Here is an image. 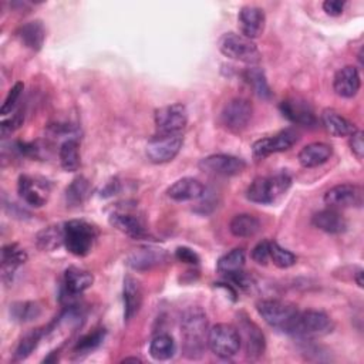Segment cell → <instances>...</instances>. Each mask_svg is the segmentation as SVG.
Instances as JSON below:
<instances>
[{"label": "cell", "instance_id": "cell-16", "mask_svg": "<svg viewBox=\"0 0 364 364\" xmlns=\"http://www.w3.org/2000/svg\"><path fill=\"white\" fill-rule=\"evenodd\" d=\"M166 260L165 250L154 246L134 249L127 256V264L134 270H148Z\"/></svg>", "mask_w": 364, "mask_h": 364}, {"label": "cell", "instance_id": "cell-46", "mask_svg": "<svg viewBox=\"0 0 364 364\" xmlns=\"http://www.w3.org/2000/svg\"><path fill=\"white\" fill-rule=\"evenodd\" d=\"M344 6H346V1H341V0H326L323 3V10L328 14V16H340L344 10Z\"/></svg>", "mask_w": 364, "mask_h": 364}, {"label": "cell", "instance_id": "cell-31", "mask_svg": "<svg viewBox=\"0 0 364 364\" xmlns=\"http://www.w3.org/2000/svg\"><path fill=\"white\" fill-rule=\"evenodd\" d=\"M58 158L61 168L67 172H74L80 168V145L74 138L65 139L58 149Z\"/></svg>", "mask_w": 364, "mask_h": 364}, {"label": "cell", "instance_id": "cell-21", "mask_svg": "<svg viewBox=\"0 0 364 364\" xmlns=\"http://www.w3.org/2000/svg\"><path fill=\"white\" fill-rule=\"evenodd\" d=\"M27 260V253L17 243H9L1 249V277L4 283L11 282L14 272Z\"/></svg>", "mask_w": 364, "mask_h": 364}, {"label": "cell", "instance_id": "cell-15", "mask_svg": "<svg viewBox=\"0 0 364 364\" xmlns=\"http://www.w3.org/2000/svg\"><path fill=\"white\" fill-rule=\"evenodd\" d=\"M242 36L253 40L262 36L266 24L263 9L257 6H243L237 16Z\"/></svg>", "mask_w": 364, "mask_h": 364}, {"label": "cell", "instance_id": "cell-42", "mask_svg": "<svg viewBox=\"0 0 364 364\" xmlns=\"http://www.w3.org/2000/svg\"><path fill=\"white\" fill-rule=\"evenodd\" d=\"M253 262L257 264H266L270 259V242L269 240H260L250 253Z\"/></svg>", "mask_w": 364, "mask_h": 364}, {"label": "cell", "instance_id": "cell-4", "mask_svg": "<svg viewBox=\"0 0 364 364\" xmlns=\"http://www.w3.org/2000/svg\"><path fill=\"white\" fill-rule=\"evenodd\" d=\"M257 313L260 317L273 328H277L283 333L290 334L291 328L294 326L296 317L299 314V310L294 304L276 300V299H267L260 300L256 304Z\"/></svg>", "mask_w": 364, "mask_h": 364}, {"label": "cell", "instance_id": "cell-19", "mask_svg": "<svg viewBox=\"0 0 364 364\" xmlns=\"http://www.w3.org/2000/svg\"><path fill=\"white\" fill-rule=\"evenodd\" d=\"M168 196L172 200L176 202H185V200H193L199 199L205 193V186L195 178H181L176 182H173L168 191Z\"/></svg>", "mask_w": 364, "mask_h": 364}, {"label": "cell", "instance_id": "cell-2", "mask_svg": "<svg viewBox=\"0 0 364 364\" xmlns=\"http://www.w3.org/2000/svg\"><path fill=\"white\" fill-rule=\"evenodd\" d=\"M98 237V230L82 219H73L64 223V246L74 256H87Z\"/></svg>", "mask_w": 364, "mask_h": 364}, {"label": "cell", "instance_id": "cell-32", "mask_svg": "<svg viewBox=\"0 0 364 364\" xmlns=\"http://www.w3.org/2000/svg\"><path fill=\"white\" fill-rule=\"evenodd\" d=\"M176 350L175 341L169 334H158L149 344V354L154 360L162 361L173 357Z\"/></svg>", "mask_w": 364, "mask_h": 364}, {"label": "cell", "instance_id": "cell-30", "mask_svg": "<svg viewBox=\"0 0 364 364\" xmlns=\"http://www.w3.org/2000/svg\"><path fill=\"white\" fill-rule=\"evenodd\" d=\"M229 230L236 237H252L260 230V220L250 213H240L232 218Z\"/></svg>", "mask_w": 364, "mask_h": 364}, {"label": "cell", "instance_id": "cell-23", "mask_svg": "<svg viewBox=\"0 0 364 364\" xmlns=\"http://www.w3.org/2000/svg\"><path fill=\"white\" fill-rule=\"evenodd\" d=\"M122 300H124V317L125 320H131L139 311L142 304L141 284L132 276H125L124 279Z\"/></svg>", "mask_w": 364, "mask_h": 364}, {"label": "cell", "instance_id": "cell-7", "mask_svg": "<svg viewBox=\"0 0 364 364\" xmlns=\"http://www.w3.org/2000/svg\"><path fill=\"white\" fill-rule=\"evenodd\" d=\"M208 347L220 358L233 357L240 348V336L235 326L218 323L209 328Z\"/></svg>", "mask_w": 364, "mask_h": 364}, {"label": "cell", "instance_id": "cell-29", "mask_svg": "<svg viewBox=\"0 0 364 364\" xmlns=\"http://www.w3.org/2000/svg\"><path fill=\"white\" fill-rule=\"evenodd\" d=\"M64 245V225H50L36 235V246L43 252H53Z\"/></svg>", "mask_w": 364, "mask_h": 364}, {"label": "cell", "instance_id": "cell-10", "mask_svg": "<svg viewBox=\"0 0 364 364\" xmlns=\"http://www.w3.org/2000/svg\"><path fill=\"white\" fill-rule=\"evenodd\" d=\"M297 141H299V132L293 128H286L279 131L273 136L257 139L252 146V152L256 159H263L272 154L287 151Z\"/></svg>", "mask_w": 364, "mask_h": 364}, {"label": "cell", "instance_id": "cell-34", "mask_svg": "<svg viewBox=\"0 0 364 364\" xmlns=\"http://www.w3.org/2000/svg\"><path fill=\"white\" fill-rule=\"evenodd\" d=\"M44 334V330L43 328H33L30 331H27L21 340L18 341L17 347H16V351H14V361H23L26 360L34 350L36 347L38 346L41 337Z\"/></svg>", "mask_w": 364, "mask_h": 364}, {"label": "cell", "instance_id": "cell-3", "mask_svg": "<svg viewBox=\"0 0 364 364\" xmlns=\"http://www.w3.org/2000/svg\"><path fill=\"white\" fill-rule=\"evenodd\" d=\"M291 185V178L286 172L273 176H257L249 185L246 198L253 203L267 205L282 196Z\"/></svg>", "mask_w": 364, "mask_h": 364}, {"label": "cell", "instance_id": "cell-47", "mask_svg": "<svg viewBox=\"0 0 364 364\" xmlns=\"http://www.w3.org/2000/svg\"><path fill=\"white\" fill-rule=\"evenodd\" d=\"M355 282H357V284H358V287H363V270L361 269H358V272L355 273Z\"/></svg>", "mask_w": 364, "mask_h": 364}, {"label": "cell", "instance_id": "cell-14", "mask_svg": "<svg viewBox=\"0 0 364 364\" xmlns=\"http://www.w3.org/2000/svg\"><path fill=\"white\" fill-rule=\"evenodd\" d=\"M239 336L240 344H245L246 354L250 358H257L264 353L266 340L262 330L246 316L239 317Z\"/></svg>", "mask_w": 364, "mask_h": 364}, {"label": "cell", "instance_id": "cell-38", "mask_svg": "<svg viewBox=\"0 0 364 364\" xmlns=\"http://www.w3.org/2000/svg\"><path fill=\"white\" fill-rule=\"evenodd\" d=\"M105 334H107V331L104 328H98V330H95V331H92L90 334H85L84 337H81L77 341V344L74 347V351L77 354H88V353H91L92 350H95L104 341Z\"/></svg>", "mask_w": 364, "mask_h": 364}, {"label": "cell", "instance_id": "cell-24", "mask_svg": "<svg viewBox=\"0 0 364 364\" xmlns=\"http://www.w3.org/2000/svg\"><path fill=\"white\" fill-rule=\"evenodd\" d=\"M311 223L317 229H320L326 233H331V235L343 233L347 229V222H346L344 216L337 209H333V208H327V209L317 212L313 216Z\"/></svg>", "mask_w": 364, "mask_h": 364}, {"label": "cell", "instance_id": "cell-36", "mask_svg": "<svg viewBox=\"0 0 364 364\" xmlns=\"http://www.w3.org/2000/svg\"><path fill=\"white\" fill-rule=\"evenodd\" d=\"M245 80L249 82V85L253 88L255 94L263 100H269L272 95L270 87L266 81L264 73L259 67H249L245 71Z\"/></svg>", "mask_w": 364, "mask_h": 364}, {"label": "cell", "instance_id": "cell-9", "mask_svg": "<svg viewBox=\"0 0 364 364\" xmlns=\"http://www.w3.org/2000/svg\"><path fill=\"white\" fill-rule=\"evenodd\" d=\"M253 115V105L249 100L237 97L226 102L220 112V121L226 129L232 132L243 131Z\"/></svg>", "mask_w": 364, "mask_h": 364}, {"label": "cell", "instance_id": "cell-11", "mask_svg": "<svg viewBox=\"0 0 364 364\" xmlns=\"http://www.w3.org/2000/svg\"><path fill=\"white\" fill-rule=\"evenodd\" d=\"M154 119L159 134H181L188 122V111L183 104H169L158 108Z\"/></svg>", "mask_w": 364, "mask_h": 364}, {"label": "cell", "instance_id": "cell-41", "mask_svg": "<svg viewBox=\"0 0 364 364\" xmlns=\"http://www.w3.org/2000/svg\"><path fill=\"white\" fill-rule=\"evenodd\" d=\"M226 279L237 289L240 290H250L255 284V280L250 274H247L246 272L242 270H237V272H233V273H229L226 274Z\"/></svg>", "mask_w": 364, "mask_h": 364}, {"label": "cell", "instance_id": "cell-18", "mask_svg": "<svg viewBox=\"0 0 364 364\" xmlns=\"http://www.w3.org/2000/svg\"><path fill=\"white\" fill-rule=\"evenodd\" d=\"M361 85L360 73L354 65H346L340 68L333 78L334 92L343 98L354 97Z\"/></svg>", "mask_w": 364, "mask_h": 364}, {"label": "cell", "instance_id": "cell-40", "mask_svg": "<svg viewBox=\"0 0 364 364\" xmlns=\"http://www.w3.org/2000/svg\"><path fill=\"white\" fill-rule=\"evenodd\" d=\"M23 88H24V84H23L21 81H18V82H16V84L9 90L7 97H6V100H4V102H3V105H1V108H0V114H1V115L11 114V111L14 109V107H16V104H17L18 97L21 95Z\"/></svg>", "mask_w": 364, "mask_h": 364}, {"label": "cell", "instance_id": "cell-8", "mask_svg": "<svg viewBox=\"0 0 364 364\" xmlns=\"http://www.w3.org/2000/svg\"><path fill=\"white\" fill-rule=\"evenodd\" d=\"M183 138L181 134H158L146 144V156L154 164H166L181 151Z\"/></svg>", "mask_w": 364, "mask_h": 364}, {"label": "cell", "instance_id": "cell-48", "mask_svg": "<svg viewBox=\"0 0 364 364\" xmlns=\"http://www.w3.org/2000/svg\"><path fill=\"white\" fill-rule=\"evenodd\" d=\"M128 361H135V363H141V360H139V358H136V357H128V358H124V360H122V363H128Z\"/></svg>", "mask_w": 364, "mask_h": 364}, {"label": "cell", "instance_id": "cell-20", "mask_svg": "<svg viewBox=\"0 0 364 364\" xmlns=\"http://www.w3.org/2000/svg\"><path fill=\"white\" fill-rule=\"evenodd\" d=\"M17 191H18L20 198L31 206L40 208V206L46 205V202H47L48 189H46L44 185L38 183L36 179H33L27 175H21L18 178Z\"/></svg>", "mask_w": 364, "mask_h": 364}, {"label": "cell", "instance_id": "cell-45", "mask_svg": "<svg viewBox=\"0 0 364 364\" xmlns=\"http://www.w3.org/2000/svg\"><path fill=\"white\" fill-rule=\"evenodd\" d=\"M175 256L178 260L183 262V263H189V264H198L199 263V256L189 247L186 246H179L175 250Z\"/></svg>", "mask_w": 364, "mask_h": 364}, {"label": "cell", "instance_id": "cell-26", "mask_svg": "<svg viewBox=\"0 0 364 364\" xmlns=\"http://www.w3.org/2000/svg\"><path fill=\"white\" fill-rule=\"evenodd\" d=\"M94 283V276L84 269L71 266L64 272V289L68 294L77 296L90 289Z\"/></svg>", "mask_w": 364, "mask_h": 364}, {"label": "cell", "instance_id": "cell-39", "mask_svg": "<svg viewBox=\"0 0 364 364\" xmlns=\"http://www.w3.org/2000/svg\"><path fill=\"white\" fill-rule=\"evenodd\" d=\"M270 259L274 263V266L280 269H287L296 264L297 257L290 250L282 247L277 242H270Z\"/></svg>", "mask_w": 364, "mask_h": 364}, {"label": "cell", "instance_id": "cell-27", "mask_svg": "<svg viewBox=\"0 0 364 364\" xmlns=\"http://www.w3.org/2000/svg\"><path fill=\"white\" fill-rule=\"evenodd\" d=\"M109 223L124 235L132 237V239H142L146 236V230L144 225L132 215L122 213V212H114L109 216Z\"/></svg>", "mask_w": 364, "mask_h": 364}, {"label": "cell", "instance_id": "cell-37", "mask_svg": "<svg viewBox=\"0 0 364 364\" xmlns=\"http://www.w3.org/2000/svg\"><path fill=\"white\" fill-rule=\"evenodd\" d=\"M90 193V182L84 176H77L65 189V200L70 206H80Z\"/></svg>", "mask_w": 364, "mask_h": 364}, {"label": "cell", "instance_id": "cell-6", "mask_svg": "<svg viewBox=\"0 0 364 364\" xmlns=\"http://www.w3.org/2000/svg\"><path fill=\"white\" fill-rule=\"evenodd\" d=\"M333 328L334 323L324 311L304 310L299 311L290 334L299 338H313L326 336L331 333Z\"/></svg>", "mask_w": 364, "mask_h": 364}, {"label": "cell", "instance_id": "cell-1", "mask_svg": "<svg viewBox=\"0 0 364 364\" xmlns=\"http://www.w3.org/2000/svg\"><path fill=\"white\" fill-rule=\"evenodd\" d=\"M208 318L205 311L195 306L183 311L181 317L182 351L186 358H199L208 346Z\"/></svg>", "mask_w": 364, "mask_h": 364}, {"label": "cell", "instance_id": "cell-25", "mask_svg": "<svg viewBox=\"0 0 364 364\" xmlns=\"http://www.w3.org/2000/svg\"><path fill=\"white\" fill-rule=\"evenodd\" d=\"M320 119L326 131L333 136H350L357 129L353 122H350L333 108H326L321 112Z\"/></svg>", "mask_w": 364, "mask_h": 364}, {"label": "cell", "instance_id": "cell-17", "mask_svg": "<svg viewBox=\"0 0 364 364\" xmlns=\"http://www.w3.org/2000/svg\"><path fill=\"white\" fill-rule=\"evenodd\" d=\"M280 111L287 119H290L294 124L304 125V127H313L317 124V118L311 107L309 105V102L303 100L291 98V100L282 101Z\"/></svg>", "mask_w": 364, "mask_h": 364}, {"label": "cell", "instance_id": "cell-35", "mask_svg": "<svg viewBox=\"0 0 364 364\" xmlns=\"http://www.w3.org/2000/svg\"><path fill=\"white\" fill-rule=\"evenodd\" d=\"M41 314V307L36 301H16L10 306V316L14 321L28 323Z\"/></svg>", "mask_w": 364, "mask_h": 364}, {"label": "cell", "instance_id": "cell-43", "mask_svg": "<svg viewBox=\"0 0 364 364\" xmlns=\"http://www.w3.org/2000/svg\"><path fill=\"white\" fill-rule=\"evenodd\" d=\"M23 119H24V114L18 109L11 118H9V119H4L3 122H1V135L3 136H6V135H9V134H11L13 131H16L21 124H23Z\"/></svg>", "mask_w": 364, "mask_h": 364}, {"label": "cell", "instance_id": "cell-22", "mask_svg": "<svg viewBox=\"0 0 364 364\" xmlns=\"http://www.w3.org/2000/svg\"><path fill=\"white\" fill-rule=\"evenodd\" d=\"M333 154V148L324 142H313L303 146L297 155V159L304 168H316L326 164Z\"/></svg>", "mask_w": 364, "mask_h": 364}, {"label": "cell", "instance_id": "cell-13", "mask_svg": "<svg viewBox=\"0 0 364 364\" xmlns=\"http://www.w3.org/2000/svg\"><path fill=\"white\" fill-rule=\"evenodd\" d=\"M199 168L209 173L233 176V175L243 172L246 168V164L243 159H240L237 156L216 154V155H209V156L200 159Z\"/></svg>", "mask_w": 364, "mask_h": 364}, {"label": "cell", "instance_id": "cell-33", "mask_svg": "<svg viewBox=\"0 0 364 364\" xmlns=\"http://www.w3.org/2000/svg\"><path fill=\"white\" fill-rule=\"evenodd\" d=\"M245 260H246L245 250L242 247H235L218 260L216 269H218L219 273L226 276L229 273L242 270L243 266H245Z\"/></svg>", "mask_w": 364, "mask_h": 364}, {"label": "cell", "instance_id": "cell-5", "mask_svg": "<svg viewBox=\"0 0 364 364\" xmlns=\"http://www.w3.org/2000/svg\"><path fill=\"white\" fill-rule=\"evenodd\" d=\"M219 50L225 57L246 64H256L262 58L253 40L237 33H225L219 38Z\"/></svg>", "mask_w": 364, "mask_h": 364}, {"label": "cell", "instance_id": "cell-12", "mask_svg": "<svg viewBox=\"0 0 364 364\" xmlns=\"http://www.w3.org/2000/svg\"><path fill=\"white\" fill-rule=\"evenodd\" d=\"M324 203L333 209L361 206L363 203V189L354 183H340L330 188L324 196Z\"/></svg>", "mask_w": 364, "mask_h": 364}, {"label": "cell", "instance_id": "cell-44", "mask_svg": "<svg viewBox=\"0 0 364 364\" xmlns=\"http://www.w3.org/2000/svg\"><path fill=\"white\" fill-rule=\"evenodd\" d=\"M350 148L351 152L355 155L357 159H363L364 156V142H363V131L355 129L351 135H350Z\"/></svg>", "mask_w": 364, "mask_h": 364}, {"label": "cell", "instance_id": "cell-28", "mask_svg": "<svg viewBox=\"0 0 364 364\" xmlns=\"http://www.w3.org/2000/svg\"><path fill=\"white\" fill-rule=\"evenodd\" d=\"M17 36L27 48L33 51H38L46 40V28L40 20H33L23 24L18 28Z\"/></svg>", "mask_w": 364, "mask_h": 364}]
</instances>
